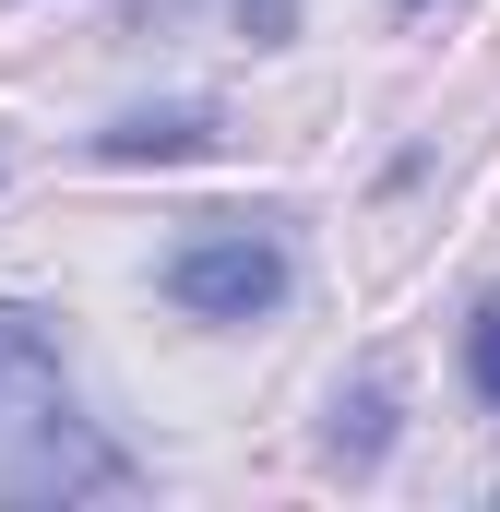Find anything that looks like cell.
<instances>
[{
	"instance_id": "1",
	"label": "cell",
	"mask_w": 500,
	"mask_h": 512,
	"mask_svg": "<svg viewBox=\"0 0 500 512\" xmlns=\"http://www.w3.org/2000/svg\"><path fill=\"white\" fill-rule=\"evenodd\" d=\"M84 489H131V453L96 441V417H72L48 322L0 310V501H84Z\"/></svg>"
},
{
	"instance_id": "2",
	"label": "cell",
	"mask_w": 500,
	"mask_h": 512,
	"mask_svg": "<svg viewBox=\"0 0 500 512\" xmlns=\"http://www.w3.org/2000/svg\"><path fill=\"white\" fill-rule=\"evenodd\" d=\"M286 286H298L286 239H262V227H203L167 251V298L191 322H262V310H286Z\"/></svg>"
},
{
	"instance_id": "3",
	"label": "cell",
	"mask_w": 500,
	"mask_h": 512,
	"mask_svg": "<svg viewBox=\"0 0 500 512\" xmlns=\"http://www.w3.org/2000/svg\"><path fill=\"white\" fill-rule=\"evenodd\" d=\"M215 143H227L215 108H131V120L96 131V155H108V167H191V155H215Z\"/></svg>"
},
{
	"instance_id": "4",
	"label": "cell",
	"mask_w": 500,
	"mask_h": 512,
	"mask_svg": "<svg viewBox=\"0 0 500 512\" xmlns=\"http://www.w3.org/2000/svg\"><path fill=\"white\" fill-rule=\"evenodd\" d=\"M322 453H334V465H381V453H393V382L334 393V429H322Z\"/></svg>"
},
{
	"instance_id": "5",
	"label": "cell",
	"mask_w": 500,
	"mask_h": 512,
	"mask_svg": "<svg viewBox=\"0 0 500 512\" xmlns=\"http://www.w3.org/2000/svg\"><path fill=\"white\" fill-rule=\"evenodd\" d=\"M465 382H477V405H500V298L465 322Z\"/></svg>"
},
{
	"instance_id": "6",
	"label": "cell",
	"mask_w": 500,
	"mask_h": 512,
	"mask_svg": "<svg viewBox=\"0 0 500 512\" xmlns=\"http://www.w3.org/2000/svg\"><path fill=\"white\" fill-rule=\"evenodd\" d=\"M239 36L250 48H286L298 36V0H239Z\"/></svg>"
},
{
	"instance_id": "7",
	"label": "cell",
	"mask_w": 500,
	"mask_h": 512,
	"mask_svg": "<svg viewBox=\"0 0 500 512\" xmlns=\"http://www.w3.org/2000/svg\"><path fill=\"white\" fill-rule=\"evenodd\" d=\"M393 12H417V0H393Z\"/></svg>"
}]
</instances>
